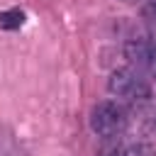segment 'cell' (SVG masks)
I'll list each match as a JSON object with an SVG mask.
<instances>
[{"instance_id":"6da1fadb","label":"cell","mask_w":156,"mask_h":156,"mask_svg":"<svg viewBox=\"0 0 156 156\" xmlns=\"http://www.w3.org/2000/svg\"><path fill=\"white\" fill-rule=\"evenodd\" d=\"M127 122H129L127 110L115 100H102L90 110V129L102 139H112L122 134L127 129Z\"/></svg>"},{"instance_id":"7a4b0ae2","label":"cell","mask_w":156,"mask_h":156,"mask_svg":"<svg viewBox=\"0 0 156 156\" xmlns=\"http://www.w3.org/2000/svg\"><path fill=\"white\" fill-rule=\"evenodd\" d=\"M107 90L117 98H129V100H149L151 98V85L146 78H141L132 68H117L107 78Z\"/></svg>"},{"instance_id":"3957f363","label":"cell","mask_w":156,"mask_h":156,"mask_svg":"<svg viewBox=\"0 0 156 156\" xmlns=\"http://www.w3.org/2000/svg\"><path fill=\"white\" fill-rule=\"evenodd\" d=\"M124 58L132 66L156 76V41H151V39H129L124 44Z\"/></svg>"},{"instance_id":"277c9868","label":"cell","mask_w":156,"mask_h":156,"mask_svg":"<svg viewBox=\"0 0 156 156\" xmlns=\"http://www.w3.org/2000/svg\"><path fill=\"white\" fill-rule=\"evenodd\" d=\"M24 20H27V15H24V10H20V7L2 10V12H0V29H7V32L20 29V27L24 24Z\"/></svg>"},{"instance_id":"5b68a950","label":"cell","mask_w":156,"mask_h":156,"mask_svg":"<svg viewBox=\"0 0 156 156\" xmlns=\"http://www.w3.org/2000/svg\"><path fill=\"white\" fill-rule=\"evenodd\" d=\"M122 156H156V151L149 141H134L127 149H122Z\"/></svg>"},{"instance_id":"8992f818","label":"cell","mask_w":156,"mask_h":156,"mask_svg":"<svg viewBox=\"0 0 156 156\" xmlns=\"http://www.w3.org/2000/svg\"><path fill=\"white\" fill-rule=\"evenodd\" d=\"M141 17H144L149 24L156 27V0H149V2L141 7Z\"/></svg>"},{"instance_id":"52a82bcc","label":"cell","mask_w":156,"mask_h":156,"mask_svg":"<svg viewBox=\"0 0 156 156\" xmlns=\"http://www.w3.org/2000/svg\"><path fill=\"white\" fill-rule=\"evenodd\" d=\"M98 156H122V146L119 144H105L98 151Z\"/></svg>"},{"instance_id":"ba28073f","label":"cell","mask_w":156,"mask_h":156,"mask_svg":"<svg viewBox=\"0 0 156 156\" xmlns=\"http://www.w3.org/2000/svg\"><path fill=\"white\" fill-rule=\"evenodd\" d=\"M146 122H149V129H151V132H156V107L149 112V119H146Z\"/></svg>"},{"instance_id":"9c48e42d","label":"cell","mask_w":156,"mask_h":156,"mask_svg":"<svg viewBox=\"0 0 156 156\" xmlns=\"http://www.w3.org/2000/svg\"><path fill=\"white\" fill-rule=\"evenodd\" d=\"M122 2H129L132 5V2H141V0H122Z\"/></svg>"},{"instance_id":"30bf717a","label":"cell","mask_w":156,"mask_h":156,"mask_svg":"<svg viewBox=\"0 0 156 156\" xmlns=\"http://www.w3.org/2000/svg\"><path fill=\"white\" fill-rule=\"evenodd\" d=\"M0 156H17V154H0Z\"/></svg>"}]
</instances>
